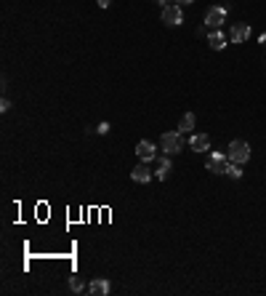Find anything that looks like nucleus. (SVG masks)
Returning a JSON list of instances; mask_svg holds the SVG:
<instances>
[{
	"instance_id": "f257e3e1",
	"label": "nucleus",
	"mask_w": 266,
	"mask_h": 296,
	"mask_svg": "<svg viewBox=\"0 0 266 296\" xmlns=\"http://www.w3.org/2000/svg\"><path fill=\"white\" fill-rule=\"evenodd\" d=\"M229 160L232 163H248L250 160V144L242 142V139H234V142L229 144Z\"/></svg>"
},
{
	"instance_id": "f03ea898",
	"label": "nucleus",
	"mask_w": 266,
	"mask_h": 296,
	"mask_svg": "<svg viewBox=\"0 0 266 296\" xmlns=\"http://www.w3.org/2000/svg\"><path fill=\"white\" fill-rule=\"evenodd\" d=\"M224 22H226V6H213V8L205 11V27L211 32H216Z\"/></svg>"
},
{
	"instance_id": "7ed1b4c3",
	"label": "nucleus",
	"mask_w": 266,
	"mask_h": 296,
	"mask_svg": "<svg viewBox=\"0 0 266 296\" xmlns=\"http://www.w3.org/2000/svg\"><path fill=\"white\" fill-rule=\"evenodd\" d=\"M163 150H165L168 155L181 152V150H184V134H178V131H168V134H163Z\"/></svg>"
},
{
	"instance_id": "20e7f679",
	"label": "nucleus",
	"mask_w": 266,
	"mask_h": 296,
	"mask_svg": "<svg viewBox=\"0 0 266 296\" xmlns=\"http://www.w3.org/2000/svg\"><path fill=\"white\" fill-rule=\"evenodd\" d=\"M205 168L211 171V173H226V168H229V160H226L221 152H213V155H208Z\"/></svg>"
},
{
	"instance_id": "39448f33",
	"label": "nucleus",
	"mask_w": 266,
	"mask_h": 296,
	"mask_svg": "<svg viewBox=\"0 0 266 296\" xmlns=\"http://www.w3.org/2000/svg\"><path fill=\"white\" fill-rule=\"evenodd\" d=\"M163 22L168 27H178L184 22V16H181V6H165L163 8Z\"/></svg>"
},
{
	"instance_id": "423d86ee",
	"label": "nucleus",
	"mask_w": 266,
	"mask_h": 296,
	"mask_svg": "<svg viewBox=\"0 0 266 296\" xmlns=\"http://www.w3.org/2000/svg\"><path fill=\"white\" fill-rule=\"evenodd\" d=\"M136 155H139L141 163H152V160L157 158V147L152 144V142H139L136 144Z\"/></svg>"
},
{
	"instance_id": "0eeeda50",
	"label": "nucleus",
	"mask_w": 266,
	"mask_h": 296,
	"mask_svg": "<svg viewBox=\"0 0 266 296\" xmlns=\"http://www.w3.org/2000/svg\"><path fill=\"white\" fill-rule=\"evenodd\" d=\"M189 150H194V152H208L211 150V139H208V134H194L192 139H189Z\"/></svg>"
},
{
	"instance_id": "6e6552de",
	"label": "nucleus",
	"mask_w": 266,
	"mask_h": 296,
	"mask_svg": "<svg viewBox=\"0 0 266 296\" xmlns=\"http://www.w3.org/2000/svg\"><path fill=\"white\" fill-rule=\"evenodd\" d=\"M229 38H232V43H245L250 38V24H234Z\"/></svg>"
},
{
	"instance_id": "1a4fd4ad",
	"label": "nucleus",
	"mask_w": 266,
	"mask_h": 296,
	"mask_svg": "<svg viewBox=\"0 0 266 296\" xmlns=\"http://www.w3.org/2000/svg\"><path fill=\"white\" fill-rule=\"evenodd\" d=\"M226 43H229V38L221 32V30H216V32H211L208 35V45H211L213 51H221V48H226Z\"/></svg>"
},
{
	"instance_id": "9d476101",
	"label": "nucleus",
	"mask_w": 266,
	"mask_h": 296,
	"mask_svg": "<svg viewBox=\"0 0 266 296\" xmlns=\"http://www.w3.org/2000/svg\"><path fill=\"white\" fill-rule=\"evenodd\" d=\"M130 179H133V182H139V184H147V182L152 179V171L147 168V163H139L136 168L130 171Z\"/></svg>"
},
{
	"instance_id": "9b49d317",
	"label": "nucleus",
	"mask_w": 266,
	"mask_h": 296,
	"mask_svg": "<svg viewBox=\"0 0 266 296\" xmlns=\"http://www.w3.org/2000/svg\"><path fill=\"white\" fill-rule=\"evenodd\" d=\"M88 291H91L93 296H107V293H109V280H104V277H96V280L88 285Z\"/></svg>"
},
{
	"instance_id": "f8f14e48",
	"label": "nucleus",
	"mask_w": 266,
	"mask_h": 296,
	"mask_svg": "<svg viewBox=\"0 0 266 296\" xmlns=\"http://www.w3.org/2000/svg\"><path fill=\"white\" fill-rule=\"evenodd\" d=\"M192 128H194V115L186 112L181 120H178V134H192Z\"/></svg>"
},
{
	"instance_id": "ddd939ff",
	"label": "nucleus",
	"mask_w": 266,
	"mask_h": 296,
	"mask_svg": "<svg viewBox=\"0 0 266 296\" xmlns=\"http://www.w3.org/2000/svg\"><path fill=\"white\" fill-rule=\"evenodd\" d=\"M170 168H173V165H170V160H168V158H160V168H157L155 176L165 182V179H168V173H170Z\"/></svg>"
},
{
	"instance_id": "4468645a",
	"label": "nucleus",
	"mask_w": 266,
	"mask_h": 296,
	"mask_svg": "<svg viewBox=\"0 0 266 296\" xmlns=\"http://www.w3.org/2000/svg\"><path fill=\"white\" fill-rule=\"evenodd\" d=\"M226 173H229L232 179H242V168H240V163H232V160H229V168H226Z\"/></svg>"
},
{
	"instance_id": "2eb2a0df",
	"label": "nucleus",
	"mask_w": 266,
	"mask_h": 296,
	"mask_svg": "<svg viewBox=\"0 0 266 296\" xmlns=\"http://www.w3.org/2000/svg\"><path fill=\"white\" fill-rule=\"evenodd\" d=\"M70 288H72L75 293H80V291H85V285H83V280H80V277L75 275V277H70Z\"/></svg>"
},
{
	"instance_id": "dca6fc26",
	"label": "nucleus",
	"mask_w": 266,
	"mask_h": 296,
	"mask_svg": "<svg viewBox=\"0 0 266 296\" xmlns=\"http://www.w3.org/2000/svg\"><path fill=\"white\" fill-rule=\"evenodd\" d=\"M0 109H3V112H8V109H11V101L3 99V101H0Z\"/></svg>"
},
{
	"instance_id": "f3484780",
	"label": "nucleus",
	"mask_w": 266,
	"mask_h": 296,
	"mask_svg": "<svg viewBox=\"0 0 266 296\" xmlns=\"http://www.w3.org/2000/svg\"><path fill=\"white\" fill-rule=\"evenodd\" d=\"M96 131H99V134H107V131H109V123H101V126L96 128Z\"/></svg>"
},
{
	"instance_id": "a211bd4d",
	"label": "nucleus",
	"mask_w": 266,
	"mask_h": 296,
	"mask_svg": "<svg viewBox=\"0 0 266 296\" xmlns=\"http://www.w3.org/2000/svg\"><path fill=\"white\" fill-rule=\"evenodd\" d=\"M96 3H99V8H109L112 0H96Z\"/></svg>"
},
{
	"instance_id": "6ab92c4d",
	"label": "nucleus",
	"mask_w": 266,
	"mask_h": 296,
	"mask_svg": "<svg viewBox=\"0 0 266 296\" xmlns=\"http://www.w3.org/2000/svg\"><path fill=\"white\" fill-rule=\"evenodd\" d=\"M189 3H194V0H176V6H189Z\"/></svg>"
},
{
	"instance_id": "aec40b11",
	"label": "nucleus",
	"mask_w": 266,
	"mask_h": 296,
	"mask_svg": "<svg viewBox=\"0 0 266 296\" xmlns=\"http://www.w3.org/2000/svg\"><path fill=\"white\" fill-rule=\"evenodd\" d=\"M261 45H263V48H266V32L261 35Z\"/></svg>"
},
{
	"instance_id": "412c9836",
	"label": "nucleus",
	"mask_w": 266,
	"mask_h": 296,
	"mask_svg": "<svg viewBox=\"0 0 266 296\" xmlns=\"http://www.w3.org/2000/svg\"><path fill=\"white\" fill-rule=\"evenodd\" d=\"M157 3H163V8H165V6H168V0H157Z\"/></svg>"
}]
</instances>
